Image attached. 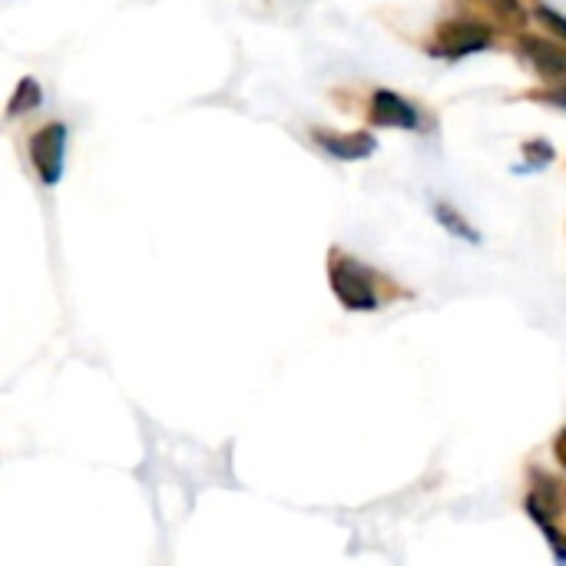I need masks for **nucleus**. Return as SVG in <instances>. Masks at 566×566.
I'll return each instance as SVG.
<instances>
[{"label": "nucleus", "instance_id": "obj_1", "mask_svg": "<svg viewBox=\"0 0 566 566\" xmlns=\"http://www.w3.org/2000/svg\"><path fill=\"white\" fill-rule=\"evenodd\" d=\"M328 282H332L335 298L348 312H375L381 305L378 285H375V272L368 265H361L358 259L338 252V249L328 259Z\"/></svg>", "mask_w": 566, "mask_h": 566}, {"label": "nucleus", "instance_id": "obj_2", "mask_svg": "<svg viewBox=\"0 0 566 566\" xmlns=\"http://www.w3.org/2000/svg\"><path fill=\"white\" fill-rule=\"evenodd\" d=\"M494 43V30L481 20H444L428 40V53L441 60H461Z\"/></svg>", "mask_w": 566, "mask_h": 566}, {"label": "nucleus", "instance_id": "obj_3", "mask_svg": "<svg viewBox=\"0 0 566 566\" xmlns=\"http://www.w3.org/2000/svg\"><path fill=\"white\" fill-rule=\"evenodd\" d=\"M30 163L36 169L40 186L53 189L63 179V166H66V126L63 123H46L30 136Z\"/></svg>", "mask_w": 566, "mask_h": 566}, {"label": "nucleus", "instance_id": "obj_4", "mask_svg": "<svg viewBox=\"0 0 566 566\" xmlns=\"http://www.w3.org/2000/svg\"><path fill=\"white\" fill-rule=\"evenodd\" d=\"M521 50L527 56V63L537 70L541 80H547L551 86L566 83V46L544 40V36H521Z\"/></svg>", "mask_w": 566, "mask_h": 566}, {"label": "nucleus", "instance_id": "obj_5", "mask_svg": "<svg viewBox=\"0 0 566 566\" xmlns=\"http://www.w3.org/2000/svg\"><path fill=\"white\" fill-rule=\"evenodd\" d=\"M368 119L381 129H418L421 126V113L415 103H408L405 96L391 93V90H378L371 96V109Z\"/></svg>", "mask_w": 566, "mask_h": 566}, {"label": "nucleus", "instance_id": "obj_6", "mask_svg": "<svg viewBox=\"0 0 566 566\" xmlns=\"http://www.w3.org/2000/svg\"><path fill=\"white\" fill-rule=\"evenodd\" d=\"M312 136H315V143H318L332 159H342V163L368 159V156L378 149V139H375L371 133H335V129H315Z\"/></svg>", "mask_w": 566, "mask_h": 566}, {"label": "nucleus", "instance_id": "obj_7", "mask_svg": "<svg viewBox=\"0 0 566 566\" xmlns=\"http://www.w3.org/2000/svg\"><path fill=\"white\" fill-rule=\"evenodd\" d=\"M527 514H531V521L541 527V534L547 537V544H551V554H554V560L557 566H566V534L554 524V504L544 497V494H531L527 497Z\"/></svg>", "mask_w": 566, "mask_h": 566}, {"label": "nucleus", "instance_id": "obj_8", "mask_svg": "<svg viewBox=\"0 0 566 566\" xmlns=\"http://www.w3.org/2000/svg\"><path fill=\"white\" fill-rule=\"evenodd\" d=\"M431 212H434V219H438V226L451 235V239H461V242H468V245H481V232L464 219V212H458L451 202H434L431 206Z\"/></svg>", "mask_w": 566, "mask_h": 566}, {"label": "nucleus", "instance_id": "obj_9", "mask_svg": "<svg viewBox=\"0 0 566 566\" xmlns=\"http://www.w3.org/2000/svg\"><path fill=\"white\" fill-rule=\"evenodd\" d=\"M554 159H557V149H554L547 139H527V143H524V163L514 166V172H517V176L541 172V169H547Z\"/></svg>", "mask_w": 566, "mask_h": 566}, {"label": "nucleus", "instance_id": "obj_10", "mask_svg": "<svg viewBox=\"0 0 566 566\" xmlns=\"http://www.w3.org/2000/svg\"><path fill=\"white\" fill-rule=\"evenodd\" d=\"M40 103H43V90H40V83H36L33 76H23V80L17 83V90H13V96H10L7 116L13 119V116H20V113L36 109Z\"/></svg>", "mask_w": 566, "mask_h": 566}, {"label": "nucleus", "instance_id": "obj_11", "mask_svg": "<svg viewBox=\"0 0 566 566\" xmlns=\"http://www.w3.org/2000/svg\"><path fill=\"white\" fill-rule=\"evenodd\" d=\"M534 13H537V20L541 23H547V30L554 33V36H560V43L566 46V17L564 13H557V10H551V7H534Z\"/></svg>", "mask_w": 566, "mask_h": 566}, {"label": "nucleus", "instance_id": "obj_12", "mask_svg": "<svg viewBox=\"0 0 566 566\" xmlns=\"http://www.w3.org/2000/svg\"><path fill=\"white\" fill-rule=\"evenodd\" d=\"M534 99H544V103H551V106H560L566 109V83L560 86H551V90H537V93H531Z\"/></svg>", "mask_w": 566, "mask_h": 566}, {"label": "nucleus", "instance_id": "obj_13", "mask_svg": "<svg viewBox=\"0 0 566 566\" xmlns=\"http://www.w3.org/2000/svg\"><path fill=\"white\" fill-rule=\"evenodd\" d=\"M554 454H557L560 468H566V428L557 434V441H554Z\"/></svg>", "mask_w": 566, "mask_h": 566}]
</instances>
